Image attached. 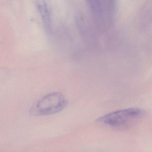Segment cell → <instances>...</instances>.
I'll use <instances>...</instances> for the list:
<instances>
[{
    "mask_svg": "<svg viewBox=\"0 0 152 152\" xmlns=\"http://www.w3.org/2000/svg\"><path fill=\"white\" fill-rule=\"evenodd\" d=\"M145 113L140 108H128L103 115L97 119V121L115 129H125L141 119Z\"/></svg>",
    "mask_w": 152,
    "mask_h": 152,
    "instance_id": "6da1fadb",
    "label": "cell"
},
{
    "mask_svg": "<svg viewBox=\"0 0 152 152\" xmlns=\"http://www.w3.org/2000/svg\"><path fill=\"white\" fill-rule=\"evenodd\" d=\"M66 104V99L62 93L52 92L34 103L30 108L29 113L35 116L54 114L63 110Z\"/></svg>",
    "mask_w": 152,
    "mask_h": 152,
    "instance_id": "7a4b0ae2",
    "label": "cell"
},
{
    "mask_svg": "<svg viewBox=\"0 0 152 152\" xmlns=\"http://www.w3.org/2000/svg\"><path fill=\"white\" fill-rule=\"evenodd\" d=\"M37 7L40 14L41 16L44 26L46 27L47 31H50L51 26V20L48 5L46 1H38Z\"/></svg>",
    "mask_w": 152,
    "mask_h": 152,
    "instance_id": "3957f363",
    "label": "cell"
}]
</instances>
